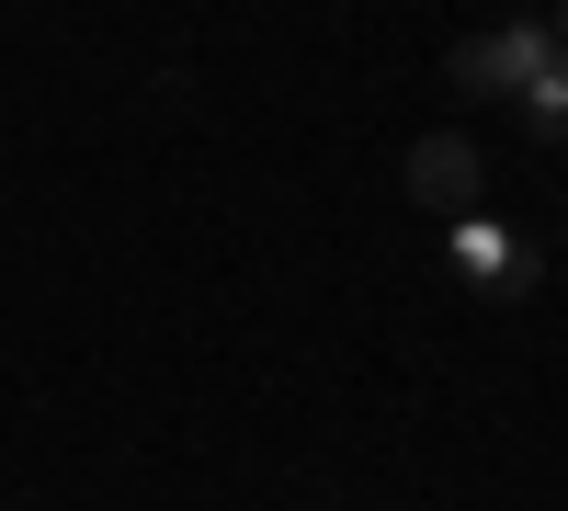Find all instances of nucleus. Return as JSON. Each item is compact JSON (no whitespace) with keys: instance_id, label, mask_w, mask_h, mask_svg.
I'll use <instances>...</instances> for the list:
<instances>
[{"instance_id":"20e7f679","label":"nucleus","mask_w":568,"mask_h":511,"mask_svg":"<svg viewBox=\"0 0 568 511\" xmlns=\"http://www.w3.org/2000/svg\"><path fill=\"white\" fill-rule=\"evenodd\" d=\"M524 125L546 136V149H568V58H557V69H546V80L524 91Z\"/></svg>"},{"instance_id":"f03ea898","label":"nucleus","mask_w":568,"mask_h":511,"mask_svg":"<svg viewBox=\"0 0 568 511\" xmlns=\"http://www.w3.org/2000/svg\"><path fill=\"white\" fill-rule=\"evenodd\" d=\"M546 69H557V23H489V34H466L444 58L455 91H511V103H524Z\"/></svg>"},{"instance_id":"39448f33","label":"nucleus","mask_w":568,"mask_h":511,"mask_svg":"<svg viewBox=\"0 0 568 511\" xmlns=\"http://www.w3.org/2000/svg\"><path fill=\"white\" fill-rule=\"evenodd\" d=\"M557 58H568V23H557Z\"/></svg>"},{"instance_id":"7ed1b4c3","label":"nucleus","mask_w":568,"mask_h":511,"mask_svg":"<svg viewBox=\"0 0 568 511\" xmlns=\"http://www.w3.org/2000/svg\"><path fill=\"white\" fill-rule=\"evenodd\" d=\"M398 182H409V205H420V216H444V227H455V216H478V182H489V160H478V136L433 125V136L409 149V171H398Z\"/></svg>"},{"instance_id":"f257e3e1","label":"nucleus","mask_w":568,"mask_h":511,"mask_svg":"<svg viewBox=\"0 0 568 511\" xmlns=\"http://www.w3.org/2000/svg\"><path fill=\"white\" fill-rule=\"evenodd\" d=\"M444 273H455L466 296H489V307H524V296L546 285L535 239H524V227H500V216H455V227H444Z\"/></svg>"}]
</instances>
